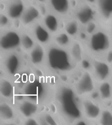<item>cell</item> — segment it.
I'll return each instance as SVG.
<instances>
[{
    "mask_svg": "<svg viewBox=\"0 0 112 125\" xmlns=\"http://www.w3.org/2000/svg\"><path fill=\"white\" fill-rule=\"evenodd\" d=\"M60 103L65 115L72 119H78L81 111L74 93L70 89L66 88L60 94Z\"/></svg>",
    "mask_w": 112,
    "mask_h": 125,
    "instance_id": "cell-1",
    "label": "cell"
},
{
    "mask_svg": "<svg viewBox=\"0 0 112 125\" xmlns=\"http://www.w3.org/2000/svg\"><path fill=\"white\" fill-rule=\"evenodd\" d=\"M48 62L53 69L59 71L68 70L71 66L68 53L58 48H53L49 50Z\"/></svg>",
    "mask_w": 112,
    "mask_h": 125,
    "instance_id": "cell-2",
    "label": "cell"
},
{
    "mask_svg": "<svg viewBox=\"0 0 112 125\" xmlns=\"http://www.w3.org/2000/svg\"><path fill=\"white\" fill-rule=\"evenodd\" d=\"M0 43L1 48L4 50H13L21 44V37L15 31H7L2 35Z\"/></svg>",
    "mask_w": 112,
    "mask_h": 125,
    "instance_id": "cell-3",
    "label": "cell"
},
{
    "mask_svg": "<svg viewBox=\"0 0 112 125\" xmlns=\"http://www.w3.org/2000/svg\"><path fill=\"white\" fill-rule=\"evenodd\" d=\"M90 47L95 52L106 50L109 46L108 36L102 31H98L92 35L90 39Z\"/></svg>",
    "mask_w": 112,
    "mask_h": 125,
    "instance_id": "cell-4",
    "label": "cell"
},
{
    "mask_svg": "<svg viewBox=\"0 0 112 125\" xmlns=\"http://www.w3.org/2000/svg\"><path fill=\"white\" fill-rule=\"evenodd\" d=\"M94 89V83L92 76L88 72H85L77 84V91L79 94L90 93Z\"/></svg>",
    "mask_w": 112,
    "mask_h": 125,
    "instance_id": "cell-5",
    "label": "cell"
},
{
    "mask_svg": "<svg viewBox=\"0 0 112 125\" xmlns=\"http://www.w3.org/2000/svg\"><path fill=\"white\" fill-rule=\"evenodd\" d=\"M24 12V5L22 0H14L8 8V14L13 19L22 16Z\"/></svg>",
    "mask_w": 112,
    "mask_h": 125,
    "instance_id": "cell-6",
    "label": "cell"
},
{
    "mask_svg": "<svg viewBox=\"0 0 112 125\" xmlns=\"http://www.w3.org/2000/svg\"><path fill=\"white\" fill-rule=\"evenodd\" d=\"M25 93L33 100H38L40 94L43 93V86L39 82H31L26 87Z\"/></svg>",
    "mask_w": 112,
    "mask_h": 125,
    "instance_id": "cell-7",
    "label": "cell"
},
{
    "mask_svg": "<svg viewBox=\"0 0 112 125\" xmlns=\"http://www.w3.org/2000/svg\"><path fill=\"white\" fill-rule=\"evenodd\" d=\"M83 107L84 113L88 119H96L100 115V107L92 102L85 101L83 103Z\"/></svg>",
    "mask_w": 112,
    "mask_h": 125,
    "instance_id": "cell-8",
    "label": "cell"
},
{
    "mask_svg": "<svg viewBox=\"0 0 112 125\" xmlns=\"http://www.w3.org/2000/svg\"><path fill=\"white\" fill-rule=\"evenodd\" d=\"M5 68L8 73L10 74H14L19 69L20 62L17 55L12 54L8 57L5 61Z\"/></svg>",
    "mask_w": 112,
    "mask_h": 125,
    "instance_id": "cell-9",
    "label": "cell"
},
{
    "mask_svg": "<svg viewBox=\"0 0 112 125\" xmlns=\"http://www.w3.org/2000/svg\"><path fill=\"white\" fill-rule=\"evenodd\" d=\"M19 110L24 117L29 118L37 113V106L32 102L24 101L20 104Z\"/></svg>",
    "mask_w": 112,
    "mask_h": 125,
    "instance_id": "cell-10",
    "label": "cell"
},
{
    "mask_svg": "<svg viewBox=\"0 0 112 125\" xmlns=\"http://www.w3.org/2000/svg\"><path fill=\"white\" fill-rule=\"evenodd\" d=\"M39 12L34 6H30L24 10L22 14V21L24 24H29L39 17Z\"/></svg>",
    "mask_w": 112,
    "mask_h": 125,
    "instance_id": "cell-11",
    "label": "cell"
},
{
    "mask_svg": "<svg viewBox=\"0 0 112 125\" xmlns=\"http://www.w3.org/2000/svg\"><path fill=\"white\" fill-rule=\"evenodd\" d=\"M93 10L89 7H84L78 12L77 18L81 23L83 24H86L93 18Z\"/></svg>",
    "mask_w": 112,
    "mask_h": 125,
    "instance_id": "cell-12",
    "label": "cell"
},
{
    "mask_svg": "<svg viewBox=\"0 0 112 125\" xmlns=\"http://www.w3.org/2000/svg\"><path fill=\"white\" fill-rule=\"evenodd\" d=\"M94 70L97 76L102 80L108 78L110 72L109 66L104 62H96L94 64Z\"/></svg>",
    "mask_w": 112,
    "mask_h": 125,
    "instance_id": "cell-13",
    "label": "cell"
},
{
    "mask_svg": "<svg viewBox=\"0 0 112 125\" xmlns=\"http://www.w3.org/2000/svg\"><path fill=\"white\" fill-rule=\"evenodd\" d=\"M52 7L59 13H64L69 9V0H49Z\"/></svg>",
    "mask_w": 112,
    "mask_h": 125,
    "instance_id": "cell-14",
    "label": "cell"
},
{
    "mask_svg": "<svg viewBox=\"0 0 112 125\" xmlns=\"http://www.w3.org/2000/svg\"><path fill=\"white\" fill-rule=\"evenodd\" d=\"M44 58V51L41 46H36L30 53V59L34 64H40Z\"/></svg>",
    "mask_w": 112,
    "mask_h": 125,
    "instance_id": "cell-15",
    "label": "cell"
},
{
    "mask_svg": "<svg viewBox=\"0 0 112 125\" xmlns=\"http://www.w3.org/2000/svg\"><path fill=\"white\" fill-rule=\"evenodd\" d=\"M98 8L101 13L105 16L112 14V0H97Z\"/></svg>",
    "mask_w": 112,
    "mask_h": 125,
    "instance_id": "cell-16",
    "label": "cell"
},
{
    "mask_svg": "<svg viewBox=\"0 0 112 125\" xmlns=\"http://www.w3.org/2000/svg\"><path fill=\"white\" fill-rule=\"evenodd\" d=\"M44 21L47 29L51 32L55 33L58 29V20L55 16L53 14L46 16Z\"/></svg>",
    "mask_w": 112,
    "mask_h": 125,
    "instance_id": "cell-17",
    "label": "cell"
},
{
    "mask_svg": "<svg viewBox=\"0 0 112 125\" xmlns=\"http://www.w3.org/2000/svg\"><path fill=\"white\" fill-rule=\"evenodd\" d=\"M0 91L4 98H11L13 94V86L9 81L6 80H2L0 85Z\"/></svg>",
    "mask_w": 112,
    "mask_h": 125,
    "instance_id": "cell-18",
    "label": "cell"
},
{
    "mask_svg": "<svg viewBox=\"0 0 112 125\" xmlns=\"http://www.w3.org/2000/svg\"><path fill=\"white\" fill-rule=\"evenodd\" d=\"M0 116L1 119L5 121L13 119L14 117V111L12 107L7 104H1L0 105Z\"/></svg>",
    "mask_w": 112,
    "mask_h": 125,
    "instance_id": "cell-19",
    "label": "cell"
},
{
    "mask_svg": "<svg viewBox=\"0 0 112 125\" xmlns=\"http://www.w3.org/2000/svg\"><path fill=\"white\" fill-rule=\"evenodd\" d=\"M35 35L37 41L42 43H45L49 40V34L47 29L41 25H37L35 29Z\"/></svg>",
    "mask_w": 112,
    "mask_h": 125,
    "instance_id": "cell-20",
    "label": "cell"
},
{
    "mask_svg": "<svg viewBox=\"0 0 112 125\" xmlns=\"http://www.w3.org/2000/svg\"><path fill=\"white\" fill-rule=\"evenodd\" d=\"M99 92L103 100H108L112 96V86L108 82H104L100 85Z\"/></svg>",
    "mask_w": 112,
    "mask_h": 125,
    "instance_id": "cell-21",
    "label": "cell"
},
{
    "mask_svg": "<svg viewBox=\"0 0 112 125\" xmlns=\"http://www.w3.org/2000/svg\"><path fill=\"white\" fill-rule=\"evenodd\" d=\"M21 45L22 48L26 50L32 49L34 45L33 39H31L30 36L25 34L21 37Z\"/></svg>",
    "mask_w": 112,
    "mask_h": 125,
    "instance_id": "cell-22",
    "label": "cell"
},
{
    "mask_svg": "<svg viewBox=\"0 0 112 125\" xmlns=\"http://www.w3.org/2000/svg\"><path fill=\"white\" fill-rule=\"evenodd\" d=\"M100 123L104 125H112V113L109 111H104L101 116Z\"/></svg>",
    "mask_w": 112,
    "mask_h": 125,
    "instance_id": "cell-23",
    "label": "cell"
},
{
    "mask_svg": "<svg viewBox=\"0 0 112 125\" xmlns=\"http://www.w3.org/2000/svg\"><path fill=\"white\" fill-rule=\"evenodd\" d=\"M66 31L69 35H71V36L75 35L78 31L77 24L75 21L69 22L66 27Z\"/></svg>",
    "mask_w": 112,
    "mask_h": 125,
    "instance_id": "cell-24",
    "label": "cell"
},
{
    "mask_svg": "<svg viewBox=\"0 0 112 125\" xmlns=\"http://www.w3.org/2000/svg\"><path fill=\"white\" fill-rule=\"evenodd\" d=\"M56 41L60 46H65L68 44L70 39H69L68 35L67 34L62 33L57 36L56 38Z\"/></svg>",
    "mask_w": 112,
    "mask_h": 125,
    "instance_id": "cell-25",
    "label": "cell"
},
{
    "mask_svg": "<svg viewBox=\"0 0 112 125\" xmlns=\"http://www.w3.org/2000/svg\"><path fill=\"white\" fill-rule=\"evenodd\" d=\"M73 55H74L75 58L77 59L81 58V50L79 45H76L73 48Z\"/></svg>",
    "mask_w": 112,
    "mask_h": 125,
    "instance_id": "cell-26",
    "label": "cell"
},
{
    "mask_svg": "<svg viewBox=\"0 0 112 125\" xmlns=\"http://www.w3.org/2000/svg\"><path fill=\"white\" fill-rule=\"evenodd\" d=\"M45 121H46V123L48 125H56L57 124L55 122V120L53 118V117H51L50 115H46L45 117Z\"/></svg>",
    "mask_w": 112,
    "mask_h": 125,
    "instance_id": "cell-27",
    "label": "cell"
},
{
    "mask_svg": "<svg viewBox=\"0 0 112 125\" xmlns=\"http://www.w3.org/2000/svg\"><path fill=\"white\" fill-rule=\"evenodd\" d=\"M1 21H0V23H1V25L2 26H4V25H7V23H8V18L6 17L5 15H3L2 14L1 16Z\"/></svg>",
    "mask_w": 112,
    "mask_h": 125,
    "instance_id": "cell-28",
    "label": "cell"
},
{
    "mask_svg": "<svg viewBox=\"0 0 112 125\" xmlns=\"http://www.w3.org/2000/svg\"><path fill=\"white\" fill-rule=\"evenodd\" d=\"M26 125H37V121H35V120L33 119H29L28 120L26 121Z\"/></svg>",
    "mask_w": 112,
    "mask_h": 125,
    "instance_id": "cell-29",
    "label": "cell"
},
{
    "mask_svg": "<svg viewBox=\"0 0 112 125\" xmlns=\"http://www.w3.org/2000/svg\"><path fill=\"white\" fill-rule=\"evenodd\" d=\"M94 29H95V25L94 23H90L87 27V31L88 33H92L94 31Z\"/></svg>",
    "mask_w": 112,
    "mask_h": 125,
    "instance_id": "cell-30",
    "label": "cell"
},
{
    "mask_svg": "<svg viewBox=\"0 0 112 125\" xmlns=\"http://www.w3.org/2000/svg\"><path fill=\"white\" fill-rule=\"evenodd\" d=\"M108 59L109 62H112V52L109 53V55L108 56Z\"/></svg>",
    "mask_w": 112,
    "mask_h": 125,
    "instance_id": "cell-31",
    "label": "cell"
},
{
    "mask_svg": "<svg viewBox=\"0 0 112 125\" xmlns=\"http://www.w3.org/2000/svg\"><path fill=\"white\" fill-rule=\"evenodd\" d=\"M77 124V125H86V123H84V121H79Z\"/></svg>",
    "mask_w": 112,
    "mask_h": 125,
    "instance_id": "cell-32",
    "label": "cell"
},
{
    "mask_svg": "<svg viewBox=\"0 0 112 125\" xmlns=\"http://www.w3.org/2000/svg\"><path fill=\"white\" fill-rule=\"evenodd\" d=\"M89 3H94L95 1H97V0H87Z\"/></svg>",
    "mask_w": 112,
    "mask_h": 125,
    "instance_id": "cell-33",
    "label": "cell"
}]
</instances>
